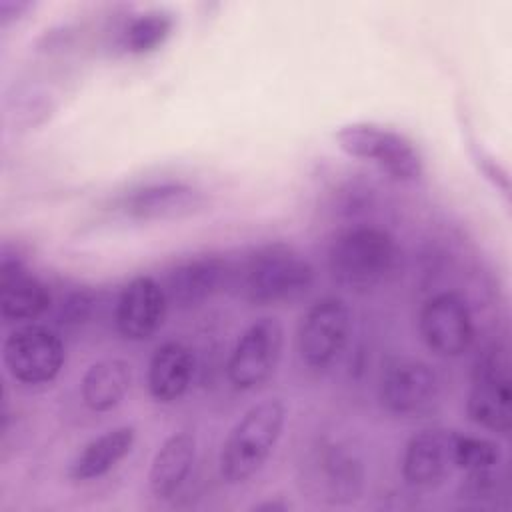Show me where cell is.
<instances>
[{"instance_id":"cell-1","label":"cell","mask_w":512,"mask_h":512,"mask_svg":"<svg viewBox=\"0 0 512 512\" xmlns=\"http://www.w3.org/2000/svg\"><path fill=\"white\" fill-rule=\"evenodd\" d=\"M314 284V268L294 246L268 242L250 250L232 266L230 286L254 306H278L300 300Z\"/></svg>"},{"instance_id":"cell-2","label":"cell","mask_w":512,"mask_h":512,"mask_svg":"<svg viewBox=\"0 0 512 512\" xmlns=\"http://www.w3.org/2000/svg\"><path fill=\"white\" fill-rule=\"evenodd\" d=\"M326 262L336 284L366 292L394 276L400 264V246L388 230L358 224L332 238Z\"/></svg>"},{"instance_id":"cell-3","label":"cell","mask_w":512,"mask_h":512,"mask_svg":"<svg viewBox=\"0 0 512 512\" xmlns=\"http://www.w3.org/2000/svg\"><path fill=\"white\" fill-rule=\"evenodd\" d=\"M286 424V406L280 398H266L250 406L222 442L218 466L228 484L252 478L274 452Z\"/></svg>"},{"instance_id":"cell-4","label":"cell","mask_w":512,"mask_h":512,"mask_svg":"<svg viewBox=\"0 0 512 512\" xmlns=\"http://www.w3.org/2000/svg\"><path fill=\"white\" fill-rule=\"evenodd\" d=\"M338 148L350 158L376 164L398 182H416L424 162L414 142L392 128L376 122H350L334 132Z\"/></svg>"},{"instance_id":"cell-5","label":"cell","mask_w":512,"mask_h":512,"mask_svg":"<svg viewBox=\"0 0 512 512\" xmlns=\"http://www.w3.org/2000/svg\"><path fill=\"white\" fill-rule=\"evenodd\" d=\"M2 360L16 382L26 386L50 384L66 360L62 336L44 324H20L4 338Z\"/></svg>"},{"instance_id":"cell-6","label":"cell","mask_w":512,"mask_h":512,"mask_svg":"<svg viewBox=\"0 0 512 512\" xmlns=\"http://www.w3.org/2000/svg\"><path fill=\"white\" fill-rule=\"evenodd\" d=\"M468 418L484 430L508 434L512 424V386L508 358L496 346L486 348L472 370L466 400Z\"/></svg>"},{"instance_id":"cell-7","label":"cell","mask_w":512,"mask_h":512,"mask_svg":"<svg viewBox=\"0 0 512 512\" xmlns=\"http://www.w3.org/2000/svg\"><path fill=\"white\" fill-rule=\"evenodd\" d=\"M352 310L346 300L326 296L316 300L300 320L296 346L300 360L314 370L332 366L350 340Z\"/></svg>"},{"instance_id":"cell-8","label":"cell","mask_w":512,"mask_h":512,"mask_svg":"<svg viewBox=\"0 0 512 512\" xmlns=\"http://www.w3.org/2000/svg\"><path fill=\"white\" fill-rule=\"evenodd\" d=\"M284 328L274 316L254 320L236 340L228 362V382L242 392L256 390L276 372L282 358Z\"/></svg>"},{"instance_id":"cell-9","label":"cell","mask_w":512,"mask_h":512,"mask_svg":"<svg viewBox=\"0 0 512 512\" xmlns=\"http://www.w3.org/2000/svg\"><path fill=\"white\" fill-rule=\"evenodd\" d=\"M378 398L400 418H420L440 400V378L430 364L418 358H390L380 374Z\"/></svg>"},{"instance_id":"cell-10","label":"cell","mask_w":512,"mask_h":512,"mask_svg":"<svg viewBox=\"0 0 512 512\" xmlns=\"http://www.w3.org/2000/svg\"><path fill=\"white\" fill-rule=\"evenodd\" d=\"M418 330L434 354L458 358L474 342V318L462 294L446 290L430 296L418 316Z\"/></svg>"},{"instance_id":"cell-11","label":"cell","mask_w":512,"mask_h":512,"mask_svg":"<svg viewBox=\"0 0 512 512\" xmlns=\"http://www.w3.org/2000/svg\"><path fill=\"white\" fill-rule=\"evenodd\" d=\"M306 484L312 498L342 506L360 498L364 488L362 460L340 444H322L306 464Z\"/></svg>"},{"instance_id":"cell-12","label":"cell","mask_w":512,"mask_h":512,"mask_svg":"<svg viewBox=\"0 0 512 512\" xmlns=\"http://www.w3.org/2000/svg\"><path fill=\"white\" fill-rule=\"evenodd\" d=\"M232 264L220 254H196L176 262L166 274L162 290L168 304L198 306L230 286Z\"/></svg>"},{"instance_id":"cell-13","label":"cell","mask_w":512,"mask_h":512,"mask_svg":"<svg viewBox=\"0 0 512 512\" xmlns=\"http://www.w3.org/2000/svg\"><path fill=\"white\" fill-rule=\"evenodd\" d=\"M206 204L204 194L192 184L178 180L148 182L132 188L118 202L122 214L134 220H180L200 212Z\"/></svg>"},{"instance_id":"cell-14","label":"cell","mask_w":512,"mask_h":512,"mask_svg":"<svg viewBox=\"0 0 512 512\" xmlns=\"http://www.w3.org/2000/svg\"><path fill=\"white\" fill-rule=\"evenodd\" d=\"M52 306L48 286L34 276L18 254L2 248L0 258V316L4 322L30 324Z\"/></svg>"},{"instance_id":"cell-15","label":"cell","mask_w":512,"mask_h":512,"mask_svg":"<svg viewBox=\"0 0 512 512\" xmlns=\"http://www.w3.org/2000/svg\"><path fill=\"white\" fill-rule=\"evenodd\" d=\"M456 430L424 428L404 446L402 476L416 490H430L442 484L454 470Z\"/></svg>"},{"instance_id":"cell-16","label":"cell","mask_w":512,"mask_h":512,"mask_svg":"<svg viewBox=\"0 0 512 512\" xmlns=\"http://www.w3.org/2000/svg\"><path fill=\"white\" fill-rule=\"evenodd\" d=\"M168 300L152 276L132 278L118 294L114 308L116 330L122 338L142 342L152 338L166 318Z\"/></svg>"},{"instance_id":"cell-17","label":"cell","mask_w":512,"mask_h":512,"mask_svg":"<svg viewBox=\"0 0 512 512\" xmlns=\"http://www.w3.org/2000/svg\"><path fill=\"white\" fill-rule=\"evenodd\" d=\"M192 376L194 356L190 348L182 342L168 340L154 350L148 362V392L156 402L172 404L188 392Z\"/></svg>"},{"instance_id":"cell-18","label":"cell","mask_w":512,"mask_h":512,"mask_svg":"<svg viewBox=\"0 0 512 512\" xmlns=\"http://www.w3.org/2000/svg\"><path fill=\"white\" fill-rule=\"evenodd\" d=\"M196 460V438L190 432L170 434L156 450L150 470L148 486L158 500L174 498L186 484Z\"/></svg>"},{"instance_id":"cell-19","label":"cell","mask_w":512,"mask_h":512,"mask_svg":"<svg viewBox=\"0 0 512 512\" xmlns=\"http://www.w3.org/2000/svg\"><path fill=\"white\" fill-rule=\"evenodd\" d=\"M136 430L134 426H116L100 436L92 438L74 456L68 474L76 482H90L106 476L114 470L134 448Z\"/></svg>"},{"instance_id":"cell-20","label":"cell","mask_w":512,"mask_h":512,"mask_svg":"<svg viewBox=\"0 0 512 512\" xmlns=\"http://www.w3.org/2000/svg\"><path fill=\"white\" fill-rule=\"evenodd\" d=\"M132 366L122 358H106L94 362L80 380V394L92 412H108L116 408L132 386Z\"/></svg>"},{"instance_id":"cell-21","label":"cell","mask_w":512,"mask_h":512,"mask_svg":"<svg viewBox=\"0 0 512 512\" xmlns=\"http://www.w3.org/2000/svg\"><path fill=\"white\" fill-rule=\"evenodd\" d=\"M174 18L164 10H148L128 20L122 30V48L130 54H150L172 34Z\"/></svg>"},{"instance_id":"cell-22","label":"cell","mask_w":512,"mask_h":512,"mask_svg":"<svg viewBox=\"0 0 512 512\" xmlns=\"http://www.w3.org/2000/svg\"><path fill=\"white\" fill-rule=\"evenodd\" d=\"M502 460L500 446L484 436L460 434L454 436V464L456 470L466 474H482L492 472Z\"/></svg>"},{"instance_id":"cell-23","label":"cell","mask_w":512,"mask_h":512,"mask_svg":"<svg viewBox=\"0 0 512 512\" xmlns=\"http://www.w3.org/2000/svg\"><path fill=\"white\" fill-rule=\"evenodd\" d=\"M94 306V296L88 290H74L70 292L58 312V320L62 324H80L84 322Z\"/></svg>"},{"instance_id":"cell-24","label":"cell","mask_w":512,"mask_h":512,"mask_svg":"<svg viewBox=\"0 0 512 512\" xmlns=\"http://www.w3.org/2000/svg\"><path fill=\"white\" fill-rule=\"evenodd\" d=\"M34 4L28 0H0V24L8 26L14 20H20Z\"/></svg>"},{"instance_id":"cell-25","label":"cell","mask_w":512,"mask_h":512,"mask_svg":"<svg viewBox=\"0 0 512 512\" xmlns=\"http://www.w3.org/2000/svg\"><path fill=\"white\" fill-rule=\"evenodd\" d=\"M288 508H290V504L282 502V500H276V502L268 500V502H260L254 506V510H262V512H284Z\"/></svg>"}]
</instances>
